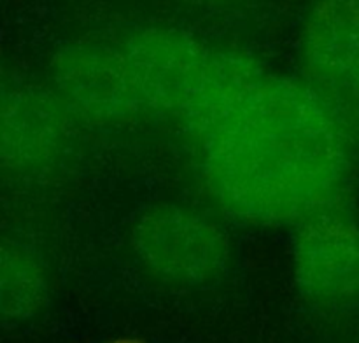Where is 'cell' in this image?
Masks as SVG:
<instances>
[{"label":"cell","instance_id":"cell-1","mask_svg":"<svg viewBox=\"0 0 359 343\" xmlns=\"http://www.w3.org/2000/svg\"><path fill=\"white\" fill-rule=\"evenodd\" d=\"M186 136L210 202L256 226H294L339 202L358 139L304 77L266 70Z\"/></svg>","mask_w":359,"mask_h":343},{"label":"cell","instance_id":"cell-2","mask_svg":"<svg viewBox=\"0 0 359 343\" xmlns=\"http://www.w3.org/2000/svg\"><path fill=\"white\" fill-rule=\"evenodd\" d=\"M132 247L146 272L177 286L212 282L231 258L223 226L188 205H160L144 214L133 227Z\"/></svg>","mask_w":359,"mask_h":343},{"label":"cell","instance_id":"cell-3","mask_svg":"<svg viewBox=\"0 0 359 343\" xmlns=\"http://www.w3.org/2000/svg\"><path fill=\"white\" fill-rule=\"evenodd\" d=\"M51 88L76 119L123 125L147 114L123 44L63 46L51 62Z\"/></svg>","mask_w":359,"mask_h":343},{"label":"cell","instance_id":"cell-4","mask_svg":"<svg viewBox=\"0 0 359 343\" xmlns=\"http://www.w3.org/2000/svg\"><path fill=\"white\" fill-rule=\"evenodd\" d=\"M291 268L300 293L323 308L359 301V220L339 202L294 224Z\"/></svg>","mask_w":359,"mask_h":343},{"label":"cell","instance_id":"cell-5","mask_svg":"<svg viewBox=\"0 0 359 343\" xmlns=\"http://www.w3.org/2000/svg\"><path fill=\"white\" fill-rule=\"evenodd\" d=\"M304 79L359 135V0H318L300 31Z\"/></svg>","mask_w":359,"mask_h":343},{"label":"cell","instance_id":"cell-6","mask_svg":"<svg viewBox=\"0 0 359 343\" xmlns=\"http://www.w3.org/2000/svg\"><path fill=\"white\" fill-rule=\"evenodd\" d=\"M69 111L56 91L14 79L2 90V161L16 175H41L58 167L72 144Z\"/></svg>","mask_w":359,"mask_h":343},{"label":"cell","instance_id":"cell-7","mask_svg":"<svg viewBox=\"0 0 359 343\" xmlns=\"http://www.w3.org/2000/svg\"><path fill=\"white\" fill-rule=\"evenodd\" d=\"M2 308L14 318L30 317L48 293V268L37 251L20 240L2 245Z\"/></svg>","mask_w":359,"mask_h":343},{"label":"cell","instance_id":"cell-8","mask_svg":"<svg viewBox=\"0 0 359 343\" xmlns=\"http://www.w3.org/2000/svg\"><path fill=\"white\" fill-rule=\"evenodd\" d=\"M104 343H142V342H139V340L121 338V340H111V342H104Z\"/></svg>","mask_w":359,"mask_h":343},{"label":"cell","instance_id":"cell-9","mask_svg":"<svg viewBox=\"0 0 359 343\" xmlns=\"http://www.w3.org/2000/svg\"><path fill=\"white\" fill-rule=\"evenodd\" d=\"M189 2H209V0H189Z\"/></svg>","mask_w":359,"mask_h":343}]
</instances>
